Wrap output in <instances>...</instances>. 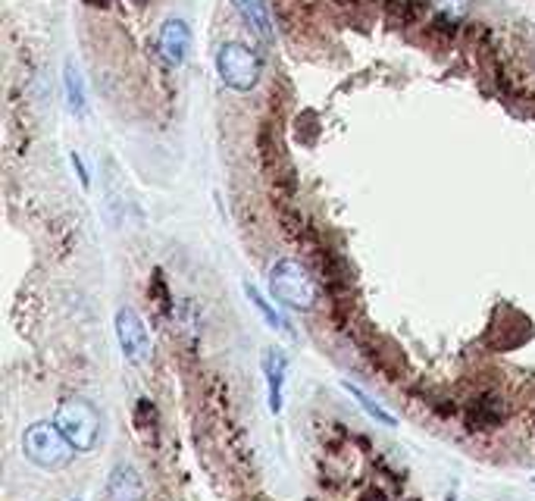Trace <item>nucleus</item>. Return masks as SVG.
I'll return each instance as SVG.
<instances>
[{
	"label": "nucleus",
	"mask_w": 535,
	"mask_h": 501,
	"mask_svg": "<svg viewBox=\"0 0 535 501\" xmlns=\"http://www.w3.org/2000/svg\"><path fill=\"white\" fill-rule=\"evenodd\" d=\"M269 292H273L276 301H282L286 307H295V311H313L316 298H320L316 279L292 257L273 263V269H269Z\"/></svg>",
	"instance_id": "obj_1"
},
{
	"label": "nucleus",
	"mask_w": 535,
	"mask_h": 501,
	"mask_svg": "<svg viewBox=\"0 0 535 501\" xmlns=\"http://www.w3.org/2000/svg\"><path fill=\"white\" fill-rule=\"evenodd\" d=\"M54 424L59 426L66 439L72 442L76 451H95L97 439H101V414L91 401L85 398H66L59 401L57 414H54Z\"/></svg>",
	"instance_id": "obj_2"
},
{
	"label": "nucleus",
	"mask_w": 535,
	"mask_h": 501,
	"mask_svg": "<svg viewBox=\"0 0 535 501\" xmlns=\"http://www.w3.org/2000/svg\"><path fill=\"white\" fill-rule=\"evenodd\" d=\"M23 451L41 470H63L76 454V448L59 433L57 424H32L23 436Z\"/></svg>",
	"instance_id": "obj_3"
},
{
	"label": "nucleus",
	"mask_w": 535,
	"mask_h": 501,
	"mask_svg": "<svg viewBox=\"0 0 535 501\" xmlns=\"http://www.w3.org/2000/svg\"><path fill=\"white\" fill-rule=\"evenodd\" d=\"M216 72H220L222 85L232 91H248L257 88L260 82V57L241 41H226L216 54Z\"/></svg>",
	"instance_id": "obj_4"
},
{
	"label": "nucleus",
	"mask_w": 535,
	"mask_h": 501,
	"mask_svg": "<svg viewBox=\"0 0 535 501\" xmlns=\"http://www.w3.org/2000/svg\"><path fill=\"white\" fill-rule=\"evenodd\" d=\"M116 339L125 360H131V364H148L150 360V335L144 329L141 316L131 311V307L116 311Z\"/></svg>",
	"instance_id": "obj_5"
},
{
	"label": "nucleus",
	"mask_w": 535,
	"mask_h": 501,
	"mask_svg": "<svg viewBox=\"0 0 535 501\" xmlns=\"http://www.w3.org/2000/svg\"><path fill=\"white\" fill-rule=\"evenodd\" d=\"M157 50L160 57L167 60V66H182L188 60V50H191V29L182 23V19H167L160 25V35H157Z\"/></svg>",
	"instance_id": "obj_6"
},
{
	"label": "nucleus",
	"mask_w": 535,
	"mask_h": 501,
	"mask_svg": "<svg viewBox=\"0 0 535 501\" xmlns=\"http://www.w3.org/2000/svg\"><path fill=\"white\" fill-rule=\"evenodd\" d=\"M232 6L257 41H263V44L276 41V25H273V16H269L267 0H232Z\"/></svg>",
	"instance_id": "obj_7"
},
{
	"label": "nucleus",
	"mask_w": 535,
	"mask_h": 501,
	"mask_svg": "<svg viewBox=\"0 0 535 501\" xmlns=\"http://www.w3.org/2000/svg\"><path fill=\"white\" fill-rule=\"evenodd\" d=\"M141 496H144V486L135 467L116 464L107 479V501H141Z\"/></svg>",
	"instance_id": "obj_8"
},
{
	"label": "nucleus",
	"mask_w": 535,
	"mask_h": 501,
	"mask_svg": "<svg viewBox=\"0 0 535 501\" xmlns=\"http://www.w3.org/2000/svg\"><path fill=\"white\" fill-rule=\"evenodd\" d=\"M286 370H288V360L282 351L269 348L263 354V373H267V395H269V411L279 414L282 411V388H286Z\"/></svg>",
	"instance_id": "obj_9"
},
{
	"label": "nucleus",
	"mask_w": 535,
	"mask_h": 501,
	"mask_svg": "<svg viewBox=\"0 0 535 501\" xmlns=\"http://www.w3.org/2000/svg\"><path fill=\"white\" fill-rule=\"evenodd\" d=\"M244 295H248L250 305H254L257 311L263 314V320H267L269 326L279 329V332H288V320H286V316H282L279 311H276V307H269V301L260 295V288H254V286H250V282H244Z\"/></svg>",
	"instance_id": "obj_10"
},
{
	"label": "nucleus",
	"mask_w": 535,
	"mask_h": 501,
	"mask_svg": "<svg viewBox=\"0 0 535 501\" xmlns=\"http://www.w3.org/2000/svg\"><path fill=\"white\" fill-rule=\"evenodd\" d=\"M66 76H63V85H66V104H69L72 114H82L85 110V88H82V78H78L76 66L66 63Z\"/></svg>",
	"instance_id": "obj_11"
},
{
	"label": "nucleus",
	"mask_w": 535,
	"mask_h": 501,
	"mask_svg": "<svg viewBox=\"0 0 535 501\" xmlns=\"http://www.w3.org/2000/svg\"><path fill=\"white\" fill-rule=\"evenodd\" d=\"M345 388H348V392L354 395V398H357V405H360L363 411L369 414V417H373V420H379L382 426H394V417H392V414H388V411H382V407L376 405V401L369 398V395H363L360 388H357V386H351V382H345Z\"/></svg>",
	"instance_id": "obj_12"
},
{
	"label": "nucleus",
	"mask_w": 535,
	"mask_h": 501,
	"mask_svg": "<svg viewBox=\"0 0 535 501\" xmlns=\"http://www.w3.org/2000/svg\"><path fill=\"white\" fill-rule=\"evenodd\" d=\"M435 4V10H439V16H441V23H458V19H464L467 16V10H470V4L473 0H432Z\"/></svg>",
	"instance_id": "obj_13"
},
{
	"label": "nucleus",
	"mask_w": 535,
	"mask_h": 501,
	"mask_svg": "<svg viewBox=\"0 0 535 501\" xmlns=\"http://www.w3.org/2000/svg\"><path fill=\"white\" fill-rule=\"evenodd\" d=\"M72 160V169H76V176H78V182H82V188H88L91 186V179H88V169H85V163H82V157L78 154H72L69 157Z\"/></svg>",
	"instance_id": "obj_14"
},
{
	"label": "nucleus",
	"mask_w": 535,
	"mask_h": 501,
	"mask_svg": "<svg viewBox=\"0 0 535 501\" xmlns=\"http://www.w3.org/2000/svg\"><path fill=\"white\" fill-rule=\"evenodd\" d=\"M72 501H78V498H72Z\"/></svg>",
	"instance_id": "obj_15"
}]
</instances>
